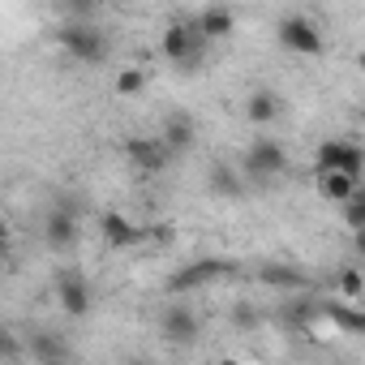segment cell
Instances as JSON below:
<instances>
[{"label":"cell","instance_id":"7a4b0ae2","mask_svg":"<svg viewBox=\"0 0 365 365\" xmlns=\"http://www.w3.org/2000/svg\"><path fill=\"white\" fill-rule=\"evenodd\" d=\"M288 172V150H284V142H275V138H267V133H258L250 146H245V159H241V176H245V185H271L275 176H284Z\"/></svg>","mask_w":365,"mask_h":365},{"label":"cell","instance_id":"8fae6325","mask_svg":"<svg viewBox=\"0 0 365 365\" xmlns=\"http://www.w3.org/2000/svg\"><path fill=\"white\" fill-rule=\"evenodd\" d=\"M207 185H211V194H215V198H224V202H241V198L250 194L245 176H241V168H232L228 159H215V163H211Z\"/></svg>","mask_w":365,"mask_h":365},{"label":"cell","instance_id":"d4e9b609","mask_svg":"<svg viewBox=\"0 0 365 365\" xmlns=\"http://www.w3.org/2000/svg\"><path fill=\"white\" fill-rule=\"evenodd\" d=\"M61 5H65V14H69V18H95L99 0H61Z\"/></svg>","mask_w":365,"mask_h":365},{"label":"cell","instance_id":"9a60e30c","mask_svg":"<svg viewBox=\"0 0 365 365\" xmlns=\"http://www.w3.org/2000/svg\"><path fill=\"white\" fill-rule=\"evenodd\" d=\"M245 120L258 125V129L275 125V120H279V95H275L271 86H254V91L245 95Z\"/></svg>","mask_w":365,"mask_h":365},{"label":"cell","instance_id":"ba28073f","mask_svg":"<svg viewBox=\"0 0 365 365\" xmlns=\"http://www.w3.org/2000/svg\"><path fill=\"white\" fill-rule=\"evenodd\" d=\"M159 331H163L168 344L190 348V344H198V335H202V318H198L194 305H168L163 318H159Z\"/></svg>","mask_w":365,"mask_h":365},{"label":"cell","instance_id":"4fadbf2b","mask_svg":"<svg viewBox=\"0 0 365 365\" xmlns=\"http://www.w3.org/2000/svg\"><path fill=\"white\" fill-rule=\"evenodd\" d=\"M22 356L52 365V361H69V356H73V348H69L61 335H52V331H31V339L22 344Z\"/></svg>","mask_w":365,"mask_h":365},{"label":"cell","instance_id":"2e32d148","mask_svg":"<svg viewBox=\"0 0 365 365\" xmlns=\"http://www.w3.org/2000/svg\"><path fill=\"white\" fill-rule=\"evenodd\" d=\"M194 26L202 31L207 43H211V39H228V35L237 31V14H232L228 5H211V9H202V14L194 18Z\"/></svg>","mask_w":365,"mask_h":365},{"label":"cell","instance_id":"9c48e42d","mask_svg":"<svg viewBox=\"0 0 365 365\" xmlns=\"http://www.w3.org/2000/svg\"><path fill=\"white\" fill-rule=\"evenodd\" d=\"M78 237H82V228H78V211H73L69 202H56V207L48 211V220H43V241H48V250L65 254V250L78 245Z\"/></svg>","mask_w":365,"mask_h":365},{"label":"cell","instance_id":"484cf974","mask_svg":"<svg viewBox=\"0 0 365 365\" xmlns=\"http://www.w3.org/2000/svg\"><path fill=\"white\" fill-rule=\"evenodd\" d=\"M5 241H9V220L0 215V250H5Z\"/></svg>","mask_w":365,"mask_h":365},{"label":"cell","instance_id":"603a6c76","mask_svg":"<svg viewBox=\"0 0 365 365\" xmlns=\"http://www.w3.org/2000/svg\"><path fill=\"white\" fill-rule=\"evenodd\" d=\"M258 322H262V314H258L254 305H245V301L232 305V327H237V331H254Z\"/></svg>","mask_w":365,"mask_h":365},{"label":"cell","instance_id":"4316f807","mask_svg":"<svg viewBox=\"0 0 365 365\" xmlns=\"http://www.w3.org/2000/svg\"><path fill=\"white\" fill-rule=\"evenodd\" d=\"M120 5H133V0H120Z\"/></svg>","mask_w":365,"mask_h":365},{"label":"cell","instance_id":"d6986e66","mask_svg":"<svg viewBox=\"0 0 365 365\" xmlns=\"http://www.w3.org/2000/svg\"><path fill=\"white\" fill-rule=\"evenodd\" d=\"M356 190H361V180L348 176V172H318V194H322L327 202H344V198L356 194Z\"/></svg>","mask_w":365,"mask_h":365},{"label":"cell","instance_id":"ffe728a7","mask_svg":"<svg viewBox=\"0 0 365 365\" xmlns=\"http://www.w3.org/2000/svg\"><path fill=\"white\" fill-rule=\"evenodd\" d=\"M339 207H344V224H348L352 232H361V228H365V190L348 194V198H344Z\"/></svg>","mask_w":365,"mask_h":365},{"label":"cell","instance_id":"6da1fadb","mask_svg":"<svg viewBox=\"0 0 365 365\" xmlns=\"http://www.w3.org/2000/svg\"><path fill=\"white\" fill-rule=\"evenodd\" d=\"M56 48L73 61V65H103L108 61V35L91 22V18H69L56 31Z\"/></svg>","mask_w":365,"mask_h":365},{"label":"cell","instance_id":"7402d4cb","mask_svg":"<svg viewBox=\"0 0 365 365\" xmlns=\"http://www.w3.org/2000/svg\"><path fill=\"white\" fill-rule=\"evenodd\" d=\"M361 292H365L361 271H356V267H344V271H339V297H344V301H361Z\"/></svg>","mask_w":365,"mask_h":365},{"label":"cell","instance_id":"7c38bea8","mask_svg":"<svg viewBox=\"0 0 365 365\" xmlns=\"http://www.w3.org/2000/svg\"><path fill=\"white\" fill-rule=\"evenodd\" d=\"M99 237H103L112 250H129V245L146 241V232H142L125 211H103V215H99Z\"/></svg>","mask_w":365,"mask_h":365},{"label":"cell","instance_id":"e0dca14e","mask_svg":"<svg viewBox=\"0 0 365 365\" xmlns=\"http://www.w3.org/2000/svg\"><path fill=\"white\" fill-rule=\"evenodd\" d=\"M258 279L279 288V292H297V288H309V275L301 267H288V262H262L258 267Z\"/></svg>","mask_w":365,"mask_h":365},{"label":"cell","instance_id":"8992f818","mask_svg":"<svg viewBox=\"0 0 365 365\" xmlns=\"http://www.w3.org/2000/svg\"><path fill=\"white\" fill-rule=\"evenodd\" d=\"M232 271H237V267L224 262V258H198V262H185V267L172 271L168 292H172V297H185V292H198V288H207V284H215V279H224V275H232Z\"/></svg>","mask_w":365,"mask_h":365},{"label":"cell","instance_id":"cb8c5ba5","mask_svg":"<svg viewBox=\"0 0 365 365\" xmlns=\"http://www.w3.org/2000/svg\"><path fill=\"white\" fill-rule=\"evenodd\" d=\"M18 356H22V339H18V331L0 327V361H18Z\"/></svg>","mask_w":365,"mask_h":365},{"label":"cell","instance_id":"277c9868","mask_svg":"<svg viewBox=\"0 0 365 365\" xmlns=\"http://www.w3.org/2000/svg\"><path fill=\"white\" fill-rule=\"evenodd\" d=\"M275 39H279V48L288 52V56H322V31L305 18V14H284L279 18V26H275Z\"/></svg>","mask_w":365,"mask_h":365},{"label":"cell","instance_id":"3957f363","mask_svg":"<svg viewBox=\"0 0 365 365\" xmlns=\"http://www.w3.org/2000/svg\"><path fill=\"white\" fill-rule=\"evenodd\" d=\"M159 52H163L176 69H194V65L202 61V52H207V39H202V31H198L194 22H168V31H163V39H159Z\"/></svg>","mask_w":365,"mask_h":365},{"label":"cell","instance_id":"44dd1931","mask_svg":"<svg viewBox=\"0 0 365 365\" xmlns=\"http://www.w3.org/2000/svg\"><path fill=\"white\" fill-rule=\"evenodd\" d=\"M142 91H146V73H142V69H120V73H116V95L133 99V95H142Z\"/></svg>","mask_w":365,"mask_h":365},{"label":"cell","instance_id":"5bb4252c","mask_svg":"<svg viewBox=\"0 0 365 365\" xmlns=\"http://www.w3.org/2000/svg\"><path fill=\"white\" fill-rule=\"evenodd\" d=\"M159 138H163V146H168L172 155H185V150H194V142H198V129H194V116H185V112H172V116L163 120V129H159Z\"/></svg>","mask_w":365,"mask_h":365},{"label":"cell","instance_id":"52a82bcc","mask_svg":"<svg viewBox=\"0 0 365 365\" xmlns=\"http://www.w3.org/2000/svg\"><path fill=\"white\" fill-rule=\"evenodd\" d=\"M56 305L69 314V318H86L91 305H95V292H91V279L73 267L56 271Z\"/></svg>","mask_w":365,"mask_h":365},{"label":"cell","instance_id":"5b68a950","mask_svg":"<svg viewBox=\"0 0 365 365\" xmlns=\"http://www.w3.org/2000/svg\"><path fill=\"white\" fill-rule=\"evenodd\" d=\"M361 168H365V150L352 138H322L314 150V172H348L361 180Z\"/></svg>","mask_w":365,"mask_h":365},{"label":"cell","instance_id":"30bf717a","mask_svg":"<svg viewBox=\"0 0 365 365\" xmlns=\"http://www.w3.org/2000/svg\"><path fill=\"white\" fill-rule=\"evenodd\" d=\"M125 159H129L138 172H168V163H172L176 155L163 146V138H129V142H125Z\"/></svg>","mask_w":365,"mask_h":365},{"label":"cell","instance_id":"ac0fdd59","mask_svg":"<svg viewBox=\"0 0 365 365\" xmlns=\"http://www.w3.org/2000/svg\"><path fill=\"white\" fill-rule=\"evenodd\" d=\"M322 314H327L344 335H361V331H365V314L356 309V301H331V305H322Z\"/></svg>","mask_w":365,"mask_h":365}]
</instances>
